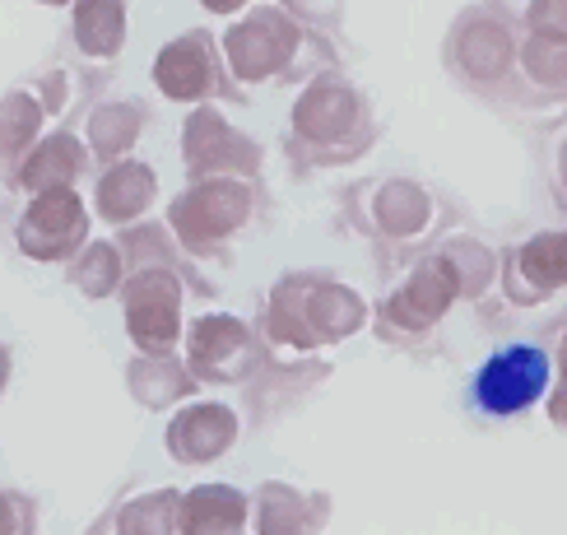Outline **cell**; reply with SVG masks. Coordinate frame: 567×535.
I'll return each instance as SVG.
<instances>
[{
    "instance_id": "obj_1",
    "label": "cell",
    "mask_w": 567,
    "mask_h": 535,
    "mask_svg": "<svg viewBox=\"0 0 567 535\" xmlns=\"http://www.w3.org/2000/svg\"><path fill=\"white\" fill-rule=\"evenodd\" d=\"M224 56L243 84H279V80H298L312 65H321L326 47L317 29H307L293 10L256 6L247 10V19H238L224 33Z\"/></svg>"
},
{
    "instance_id": "obj_2",
    "label": "cell",
    "mask_w": 567,
    "mask_h": 535,
    "mask_svg": "<svg viewBox=\"0 0 567 535\" xmlns=\"http://www.w3.org/2000/svg\"><path fill=\"white\" fill-rule=\"evenodd\" d=\"M368 140H372L368 103L340 75H321L293 107L289 154L298 158V168H307V163H349L353 154L368 150Z\"/></svg>"
},
{
    "instance_id": "obj_3",
    "label": "cell",
    "mask_w": 567,
    "mask_h": 535,
    "mask_svg": "<svg viewBox=\"0 0 567 535\" xmlns=\"http://www.w3.org/2000/svg\"><path fill=\"white\" fill-rule=\"evenodd\" d=\"M363 321V302L353 298L344 285L326 275H289L279 279V289L270 298V326L266 336L275 344H326L349 336Z\"/></svg>"
},
{
    "instance_id": "obj_4",
    "label": "cell",
    "mask_w": 567,
    "mask_h": 535,
    "mask_svg": "<svg viewBox=\"0 0 567 535\" xmlns=\"http://www.w3.org/2000/svg\"><path fill=\"white\" fill-rule=\"evenodd\" d=\"M461 294H465V285H461V266H456L452 247L429 251L400 279V289L377 308V326H382V336L395 344H423L442 326V317L452 312V302Z\"/></svg>"
},
{
    "instance_id": "obj_5",
    "label": "cell",
    "mask_w": 567,
    "mask_h": 535,
    "mask_svg": "<svg viewBox=\"0 0 567 535\" xmlns=\"http://www.w3.org/2000/svg\"><path fill=\"white\" fill-rule=\"evenodd\" d=\"M516 47L522 42H516L512 14H503L498 6L465 10L446 38V65L465 89L484 93V99H503V84L516 70Z\"/></svg>"
},
{
    "instance_id": "obj_6",
    "label": "cell",
    "mask_w": 567,
    "mask_h": 535,
    "mask_svg": "<svg viewBox=\"0 0 567 535\" xmlns=\"http://www.w3.org/2000/svg\"><path fill=\"white\" fill-rule=\"evenodd\" d=\"M554 382V354L535 340H512L480 363L470 382V405L488 419H516L545 401Z\"/></svg>"
},
{
    "instance_id": "obj_7",
    "label": "cell",
    "mask_w": 567,
    "mask_h": 535,
    "mask_svg": "<svg viewBox=\"0 0 567 535\" xmlns=\"http://www.w3.org/2000/svg\"><path fill=\"white\" fill-rule=\"evenodd\" d=\"M247 219H251V192L243 177H196L192 192L173 205V228L192 256L219 247Z\"/></svg>"
},
{
    "instance_id": "obj_8",
    "label": "cell",
    "mask_w": 567,
    "mask_h": 535,
    "mask_svg": "<svg viewBox=\"0 0 567 535\" xmlns=\"http://www.w3.org/2000/svg\"><path fill=\"white\" fill-rule=\"evenodd\" d=\"M126 331L145 354H163L182 336V266H135L126 279Z\"/></svg>"
},
{
    "instance_id": "obj_9",
    "label": "cell",
    "mask_w": 567,
    "mask_h": 535,
    "mask_svg": "<svg viewBox=\"0 0 567 535\" xmlns=\"http://www.w3.org/2000/svg\"><path fill=\"white\" fill-rule=\"evenodd\" d=\"M154 84L163 99H173V103H200V99H215V93H228L215 38L205 29L173 38L154 61Z\"/></svg>"
},
{
    "instance_id": "obj_10",
    "label": "cell",
    "mask_w": 567,
    "mask_h": 535,
    "mask_svg": "<svg viewBox=\"0 0 567 535\" xmlns=\"http://www.w3.org/2000/svg\"><path fill=\"white\" fill-rule=\"evenodd\" d=\"M186 363L196 382H247L261 368V349L238 317H200L186 340Z\"/></svg>"
},
{
    "instance_id": "obj_11",
    "label": "cell",
    "mask_w": 567,
    "mask_h": 535,
    "mask_svg": "<svg viewBox=\"0 0 567 535\" xmlns=\"http://www.w3.org/2000/svg\"><path fill=\"white\" fill-rule=\"evenodd\" d=\"M84 233H89L84 200L70 192V186H47V192H38V200L23 209L14 238L33 261H61V256H70L84 243Z\"/></svg>"
},
{
    "instance_id": "obj_12",
    "label": "cell",
    "mask_w": 567,
    "mask_h": 535,
    "mask_svg": "<svg viewBox=\"0 0 567 535\" xmlns=\"http://www.w3.org/2000/svg\"><path fill=\"white\" fill-rule=\"evenodd\" d=\"M182 150H186V173L192 177H256V168H261V150L251 145L247 135H238L219 112L200 107L192 122H186L182 131Z\"/></svg>"
},
{
    "instance_id": "obj_13",
    "label": "cell",
    "mask_w": 567,
    "mask_h": 535,
    "mask_svg": "<svg viewBox=\"0 0 567 535\" xmlns=\"http://www.w3.org/2000/svg\"><path fill=\"white\" fill-rule=\"evenodd\" d=\"M567 289V228L558 233H535L526 247H516L503 266V294L512 302H545L549 294Z\"/></svg>"
},
{
    "instance_id": "obj_14",
    "label": "cell",
    "mask_w": 567,
    "mask_h": 535,
    "mask_svg": "<svg viewBox=\"0 0 567 535\" xmlns=\"http://www.w3.org/2000/svg\"><path fill=\"white\" fill-rule=\"evenodd\" d=\"M238 438V419H233V410L224 405H196L177 414V424L168 429V452L177 461H209L228 452V442Z\"/></svg>"
},
{
    "instance_id": "obj_15",
    "label": "cell",
    "mask_w": 567,
    "mask_h": 535,
    "mask_svg": "<svg viewBox=\"0 0 567 535\" xmlns=\"http://www.w3.org/2000/svg\"><path fill=\"white\" fill-rule=\"evenodd\" d=\"M372 215H377L372 228L382 233V238H391V243H410L437 219L429 192H419L414 182H382L372 192Z\"/></svg>"
},
{
    "instance_id": "obj_16",
    "label": "cell",
    "mask_w": 567,
    "mask_h": 535,
    "mask_svg": "<svg viewBox=\"0 0 567 535\" xmlns=\"http://www.w3.org/2000/svg\"><path fill=\"white\" fill-rule=\"evenodd\" d=\"M80 173H84V150L75 145V135H52L33 150V158L19 163L10 182L23 186V192H47V186H70Z\"/></svg>"
},
{
    "instance_id": "obj_17",
    "label": "cell",
    "mask_w": 567,
    "mask_h": 535,
    "mask_svg": "<svg viewBox=\"0 0 567 535\" xmlns=\"http://www.w3.org/2000/svg\"><path fill=\"white\" fill-rule=\"evenodd\" d=\"M75 42L93 61H112L126 42V0H75Z\"/></svg>"
},
{
    "instance_id": "obj_18",
    "label": "cell",
    "mask_w": 567,
    "mask_h": 535,
    "mask_svg": "<svg viewBox=\"0 0 567 535\" xmlns=\"http://www.w3.org/2000/svg\"><path fill=\"white\" fill-rule=\"evenodd\" d=\"M150 200H154V173L145 168V163H116V168L99 182V209L112 224H126L135 215H145Z\"/></svg>"
},
{
    "instance_id": "obj_19",
    "label": "cell",
    "mask_w": 567,
    "mask_h": 535,
    "mask_svg": "<svg viewBox=\"0 0 567 535\" xmlns=\"http://www.w3.org/2000/svg\"><path fill=\"white\" fill-rule=\"evenodd\" d=\"M42 112H52V107L38 103V93H10V99L0 103V168L6 173H14L23 154L33 150Z\"/></svg>"
},
{
    "instance_id": "obj_20",
    "label": "cell",
    "mask_w": 567,
    "mask_h": 535,
    "mask_svg": "<svg viewBox=\"0 0 567 535\" xmlns=\"http://www.w3.org/2000/svg\"><path fill=\"white\" fill-rule=\"evenodd\" d=\"M516 65L535 93H567V38L530 29L516 47Z\"/></svg>"
},
{
    "instance_id": "obj_21",
    "label": "cell",
    "mask_w": 567,
    "mask_h": 535,
    "mask_svg": "<svg viewBox=\"0 0 567 535\" xmlns=\"http://www.w3.org/2000/svg\"><path fill=\"white\" fill-rule=\"evenodd\" d=\"M192 372H182L177 359H168V349L163 354H150V359H140L131 368V391L140 395L145 405H168L173 395H186L192 391Z\"/></svg>"
},
{
    "instance_id": "obj_22",
    "label": "cell",
    "mask_w": 567,
    "mask_h": 535,
    "mask_svg": "<svg viewBox=\"0 0 567 535\" xmlns=\"http://www.w3.org/2000/svg\"><path fill=\"white\" fill-rule=\"evenodd\" d=\"M140 126H145V112L131 103H107L89 116V135H93V154L99 158H116L126 145H135Z\"/></svg>"
},
{
    "instance_id": "obj_23",
    "label": "cell",
    "mask_w": 567,
    "mask_h": 535,
    "mask_svg": "<svg viewBox=\"0 0 567 535\" xmlns=\"http://www.w3.org/2000/svg\"><path fill=\"white\" fill-rule=\"evenodd\" d=\"M75 285L89 294V298H103L122 285V247L112 243H99L84 251V261L75 266Z\"/></svg>"
},
{
    "instance_id": "obj_24",
    "label": "cell",
    "mask_w": 567,
    "mask_h": 535,
    "mask_svg": "<svg viewBox=\"0 0 567 535\" xmlns=\"http://www.w3.org/2000/svg\"><path fill=\"white\" fill-rule=\"evenodd\" d=\"M219 512H247V503L233 494V488H196L192 498H186V517H182V526L186 531H228L233 522L228 517H219Z\"/></svg>"
},
{
    "instance_id": "obj_25",
    "label": "cell",
    "mask_w": 567,
    "mask_h": 535,
    "mask_svg": "<svg viewBox=\"0 0 567 535\" xmlns=\"http://www.w3.org/2000/svg\"><path fill=\"white\" fill-rule=\"evenodd\" d=\"M554 186H558V200L567 205V145L558 150V163H554Z\"/></svg>"
},
{
    "instance_id": "obj_26",
    "label": "cell",
    "mask_w": 567,
    "mask_h": 535,
    "mask_svg": "<svg viewBox=\"0 0 567 535\" xmlns=\"http://www.w3.org/2000/svg\"><path fill=\"white\" fill-rule=\"evenodd\" d=\"M200 6H205L209 14H238V10L247 6V0H200Z\"/></svg>"
},
{
    "instance_id": "obj_27",
    "label": "cell",
    "mask_w": 567,
    "mask_h": 535,
    "mask_svg": "<svg viewBox=\"0 0 567 535\" xmlns=\"http://www.w3.org/2000/svg\"><path fill=\"white\" fill-rule=\"evenodd\" d=\"M6 378H10V349L0 344V391H6Z\"/></svg>"
},
{
    "instance_id": "obj_28",
    "label": "cell",
    "mask_w": 567,
    "mask_h": 535,
    "mask_svg": "<svg viewBox=\"0 0 567 535\" xmlns=\"http://www.w3.org/2000/svg\"><path fill=\"white\" fill-rule=\"evenodd\" d=\"M558 363H563V387H567V336H563V354H558Z\"/></svg>"
},
{
    "instance_id": "obj_29",
    "label": "cell",
    "mask_w": 567,
    "mask_h": 535,
    "mask_svg": "<svg viewBox=\"0 0 567 535\" xmlns=\"http://www.w3.org/2000/svg\"><path fill=\"white\" fill-rule=\"evenodd\" d=\"M42 6H65V0H42Z\"/></svg>"
},
{
    "instance_id": "obj_30",
    "label": "cell",
    "mask_w": 567,
    "mask_h": 535,
    "mask_svg": "<svg viewBox=\"0 0 567 535\" xmlns=\"http://www.w3.org/2000/svg\"><path fill=\"white\" fill-rule=\"evenodd\" d=\"M0 507H6V498H0ZM0 526H6V522H0Z\"/></svg>"
}]
</instances>
